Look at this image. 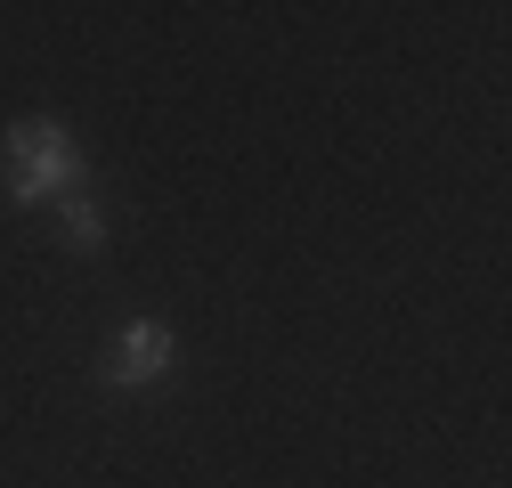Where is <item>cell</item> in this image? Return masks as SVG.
Wrapping results in <instances>:
<instances>
[{
  "label": "cell",
  "mask_w": 512,
  "mask_h": 488,
  "mask_svg": "<svg viewBox=\"0 0 512 488\" xmlns=\"http://www.w3.org/2000/svg\"><path fill=\"white\" fill-rule=\"evenodd\" d=\"M171 358H179L171 326H163V318H131V326L114 334V358H106V375H114L122 391H139V383H163V375H171Z\"/></svg>",
  "instance_id": "obj_2"
},
{
  "label": "cell",
  "mask_w": 512,
  "mask_h": 488,
  "mask_svg": "<svg viewBox=\"0 0 512 488\" xmlns=\"http://www.w3.org/2000/svg\"><path fill=\"white\" fill-rule=\"evenodd\" d=\"M9 196L17 204H49V196H74L82 188V147L66 122H9Z\"/></svg>",
  "instance_id": "obj_1"
},
{
  "label": "cell",
  "mask_w": 512,
  "mask_h": 488,
  "mask_svg": "<svg viewBox=\"0 0 512 488\" xmlns=\"http://www.w3.org/2000/svg\"><path fill=\"white\" fill-rule=\"evenodd\" d=\"M57 228H66V244H74V253H98V244H106V212H98L90 196H66Z\"/></svg>",
  "instance_id": "obj_3"
}]
</instances>
